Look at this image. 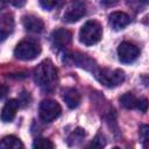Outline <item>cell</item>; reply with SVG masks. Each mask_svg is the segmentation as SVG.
<instances>
[{
	"instance_id": "obj_1",
	"label": "cell",
	"mask_w": 149,
	"mask_h": 149,
	"mask_svg": "<svg viewBox=\"0 0 149 149\" xmlns=\"http://www.w3.org/2000/svg\"><path fill=\"white\" fill-rule=\"evenodd\" d=\"M34 80L44 91H51L56 87L58 76L57 69L49 59L41 62L34 70Z\"/></svg>"
},
{
	"instance_id": "obj_2",
	"label": "cell",
	"mask_w": 149,
	"mask_h": 149,
	"mask_svg": "<svg viewBox=\"0 0 149 149\" xmlns=\"http://www.w3.org/2000/svg\"><path fill=\"white\" fill-rule=\"evenodd\" d=\"M102 36V28L95 20L85 22L79 30V41L85 45H93L100 41Z\"/></svg>"
},
{
	"instance_id": "obj_3",
	"label": "cell",
	"mask_w": 149,
	"mask_h": 149,
	"mask_svg": "<svg viewBox=\"0 0 149 149\" xmlns=\"http://www.w3.org/2000/svg\"><path fill=\"white\" fill-rule=\"evenodd\" d=\"M95 78L106 87H116L125 80V72L120 69H99L95 70Z\"/></svg>"
},
{
	"instance_id": "obj_4",
	"label": "cell",
	"mask_w": 149,
	"mask_h": 149,
	"mask_svg": "<svg viewBox=\"0 0 149 149\" xmlns=\"http://www.w3.org/2000/svg\"><path fill=\"white\" fill-rule=\"evenodd\" d=\"M38 112H40V118L42 121L52 122L54 120H56L61 115L62 107L57 101L51 100V99H47L40 104Z\"/></svg>"
},
{
	"instance_id": "obj_5",
	"label": "cell",
	"mask_w": 149,
	"mask_h": 149,
	"mask_svg": "<svg viewBox=\"0 0 149 149\" xmlns=\"http://www.w3.org/2000/svg\"><path fill=\"white\" fill-rule=\"evenodd\" d=\"M86 14V5L81 0H72L65 7L63 13V20L69 23L77 22Z\"/></svg>"
},
{
	"instance_id": "obj_6",
	"label": "cell",
	"mask_w": 149,
	"mask_h": 149,
	"mask_svg": "<svg viewBox=\"0 0 149 149\" xmlns=\"http://www.w3.org/2000/svg\"><path fill=\"white\" fill-rule=\"evenodd\" d=\"M41 52V48L38 44L31 42V41H22L20 42L15 50L14 55L16 58L21 61H31L37 57V55Z\"/></svg>"
},
{
	"instance_id": "obj_7",
	"label": "cell",
	"mask_w": 149,
	"mask_h": 149,
	"mask_svg": "<svg viewBox=\"0 0 149 149\" xmlns=\"http://www.w3.org/2000/svg\"><path fill=\"white\" fill-rule=\"evenodd\" d=\"M118 56H119V61L123 64H130L133 62H135L137 59V57L140 56V49L130 43V42H122L119 44L118 47Z\"/></svg>"
},
{
	"instance_id": "obj_8",
	"label": "cell",
	"mask_w": 149,
	"mask_h": 149,
	"mask_svg": "<svg viewBox=\"0 0 149 149\" xmlns=\"http://www.w3.org/2000/svg\"><path fill=\"white\" fill-rule=\"evenodd\" d=\"M71 41H72V34L68 29H64V28L56 29L51 35L52 45L58 50L68 48L71 44Z\"/></svg>"
},
{
	"instance_id": "obj_9",
	"label": "cell",
	"mask_w": 149,
	"mask_h": 149,
	"mask_svg": "<svg viewBox=\"0 0 149 149\" xmlns=\"http://www.w3.org/2000/svg\"><path fill=\"white\" fill-rule=\"evenodd\" d=\"M108 23L114 30H121L130 23V16L125 12H113L108 16Z\"/></svg>"
},
{
	"instance_id": "obj_10",
	"label": "cell",
	"mask_w": 149,
	"mask_h": 149,
	"mask_svg": "<svg viewBox=\"0 0 149 149\" xmlns=\"http://www.w3.org/2000/svg\"><path fill=\"white\" fill-rule=\"evenodd\" d=\"M70 58L74 65H77L81 69H85V70L91 71V72H95V70H97L95 62L92 58H90L87 55H83V54L77 52V54H72L70 56Z\"/></svg>"
},
{
	"instance_id": "obj_11",
	"label": "cell",
	"mask_w": 149,
	"mask_h": 149,
	"mask_svg": "<svg viewBox=\"0 0 149 149\" xmlns=\"http://www.w3.org/2000/svg\"><path fill=\"white\" fill-rule=\"evenodd\" d=\"M14 29V19L9 13L0 14V41L6 40Z\"/></svg>"
},
{
	"instance_id": "obj_12",
	"label": "cell",
	"mask_w": 149,
	"mask_h": 149,
	"mask_svg": "<svg viewBox=\"0 0 149 149\" xmlns=\"http://www.w3.org/2000/svg\"><path fill=\"white\" fill-rule=\"evenodd\" d=\"M19 107H20V101L19 100H16V99L8 100L5 104V106H3L2 111H1V115H0L1 120L3 122H10V121H13V119L16 115V112H17Z\"/></svg>"
},
{
	"instance_id": "obj_13",
	"label": "cell",
	"mask_w": 149,
	"mask_h": 149,
	"mask_svg": "<svg viewBox=\"0 0 149 149\" xmlns=\"http://www.w3.org/2000/svg\"><path fill=\"white\" fill-rule=\"evenodd\" d=\"M22 23L23 27L26 28V30L30 31V33H41L44 28V22L35 16V15H24L22 17Z\"/></svg>"
},
{
	"instance_id": "obj_14",
	"label": "cell",
	"mask_w": 149,
	"mask_h": 149,
	"mask_svg": "<svg viewBox=\"0 0 149 149\" xmlns=\"http://www.w3.org/2000/svg\"><path fill=\"white\" fill-rule=\"evenodd\" d=\"M63 99H64V101L69 108H76L80 105L81 95L78 92V90L72 88V87H68L63 91Z\"/></svg>"
},
{
	"instance_id": "obj_15",
	"label": "cell",
	"mask_w": 149,
	"mask_h": 149,
	"mask_svg": "<svg viewBox=\"0 0 149 149\" xmlns=\"http://www.w3.org/2000/svg\"><path fill=\"white\" fill-rule=\"evenodd\" d=\"M137 100L133 93L127 92L120 97V105L126 109H134L137 106Z\"/></svg>"
},
{
	"instance_id": "obj_16",
	"label": "cell",
	"mask_w": 149,
	"mask_h": 149,
	"mask_svg": "<svg viewBox=\"0 0 149 149\" xmlns=\"http://www.w3.org/2000/svg\"><path fill=\"white\" fill-rule=\"evenodd\" d=\"M0 148H13V149H19L23 148V143L14 135H8L5 136L0 141Z\"/></svg>"
},
{
	"instance_id": "obj_17",
	"label": "cell",
	"mask_w": 149,
	"mask_h": 149,
	"mask_svg": "<svg viewBox=\"0 0 149 149\" xmlns=\"http://www.w3.org/2000/svg\"><path fill=\"white\" fill-rule=\"evenodd\" d=\"M85 135H86V133H85V130H84L83 128H76V129L68 136L66 142H68V144H69L70 147H72V146H78V144L84 140Z\"/></svg>"
},
{
	"instance_id": "obj_18",
	"label": "cell",
	"mask_w": 149,
	"mask_h": 149,
	"mask_svg": "<svg viewBox=\"0 0 149 149\" xmlns=\"http://www.w3.org/2000/svg\"><path fill=\"white\" fill-rule=\"evenodd\" d=\"M33 148H35V149H49V148H55V144L48 139L40 137V139H36L34 141Z\"/></svg>"
},
{
	"instance_id": "obj_19",
	"label": "cell",
	"mask_w": 149,
	"mask_h": 149,
	"mask_svg": "<svg viewBox=\"0 0 149 149\" xmlns=\"http://www.w3.org/2000/svg\"><path fill=\"white\" fill-rule=\"evenodd\" d=\"M127 5L135 12H142L148 5V0H127Z\"/></svg>"
},
{
	"instance_id": "obj_20",
	"label": "cell",
	"mask_w": 149,
	"mask_h": 149,
	"mask_svg": "<svg viewBox=\"0 0 149 149\" xmlns=\"http://www.w3.org/2000/svg\"><path fill=\"white\" fill-rule=\"evenodd\" d=\"M38 1L41 7L45 10H51L57 6H59V3L62 2V0H38Z\"/></svg>"
},
{
	"instance_id": "obj_21",
	"label": "cell",
	"mask_w": 149,
	"mask_h": 149,
	"mask_svg": "<svg viewBox=\"0 0 149 149\" xmlns=\"http://www.w3.org/2000/svg\"><path fill=\"white\" fill-rule=\"evenodd\" d=\"M106 144V141H105V137L102 135H97L94 137V140L88 144V147H93V148H102Z\"/></svg>"
},
{
	"instance_id": "obj_22",
	"label": "cell",
	"mask_w": 149,
	"mask_h": 149,
	"mask_svg": "<svg viewBox=\"0 0 149 149\" xmlns=\"http://www.w3.org/2000/svg\"><path fill=\"white\" fill-rule=\"evenodd\" d=\"M148 132H149V127L147 125H142L140 127V137L144 147L147 146V141H148Z\"/></svg>"
},
{
	"instance_id": "obj_23",
	"label": "cell",
	"mask_w": 149,
	"mask_h": 149,
	"mask_svg": "<svg viewBox=\"0 0 149 149\" xmlns=\"http://www.w3.org/2000/svg\"><path fill=\"white\" fill-rule=\"evenodd\" d=\"M136 108L140 109L142 113L147 112V108H148V101H147V99H140V100H137Z\"/></svg>"
},
{
	"instance_id": "obj_24",
	"label": "cell",
	"mask_w": 149,
	"mask_h": 149,
	"mask_svg": "<svg viewBox=\"0 0 149 149\" xmlns=\"http://www.w3.org/2000/svg\"><path fill=\"white\" fill-rule=\"evenodd\" d=\"M27 0H9V2L14 6V7H23L26 5Z\"/></svg>"
},
{
	"instance_id": "obj_25",
	"label": "cell",
	"mask_w": 149,
	"mask_h": 149,
	"mask_svg": "<svg viewBox=\"0 0 149 149\" xmlns=\"http://www.w3.org/2000/svg\"><path fill=\"white\" fill-rule=\"evenodd\" d=\"M7 92H8V87L6 85H3V84H0V99L5 98Z\"/></svg>"
},
{
	"instance_id": "obj_26",
	"label": "cell",
	"mask_w": 149,
	"mask_h": 149,
	"mask_svg": "<svg viewBox=\"0 0 149 149\" xmlns=\"http://www.w3.org/2000/svg\"><path fill=\"white\" fill-rule=\"evenodd\" d=\"M119 0H101V3L106 7H109V6H114Z\"/></svg>"
},
{
	"instance_id": "obj_27",
	"label": "cell",
	"mask_w": 149,
	"mask_h": 149,
	"mask_svg": "<svg viewBox=\"0 0 149 149\" xmlns=\"http://www.w3.org/2000/svg\"><path fill=\"white\" fill-rule=\"evenodd\" d=\"M7 1H8V0H0V9H2V8H5V7H6Z\"/></svg>"
}]
</instances>
